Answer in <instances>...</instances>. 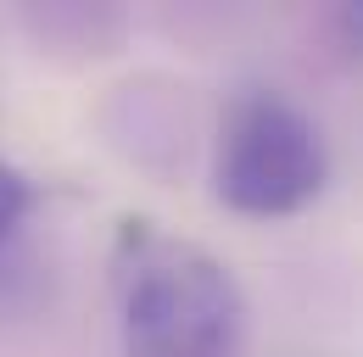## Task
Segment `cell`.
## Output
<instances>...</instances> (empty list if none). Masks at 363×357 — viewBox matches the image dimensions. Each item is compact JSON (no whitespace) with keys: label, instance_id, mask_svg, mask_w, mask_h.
<instances>
[{"label":"cell","instance_id":"obj_2","mask_svg":"<svg viewBox=\"0 0 363 357\" xmlns=\"http://www.w3.org/2000/svg\"><path fill=\"white\" fill-rule=\"evenodd\" d=\"M330 178V151L318 123L274 89L235 95L218 123L213 196L246 218H291L318 201Z\"/></svg>","mask_w":363,"mask_h":357},{"label":"cell","instance_id":"obj_1","mask_svg":"<svg viewBox=\"0 0 363 357\" xmlns=\"http://www.w3.org/2000/svg\"><path fill=\"white\" fill-rule=\"evenodd\" d=\"M112 302L123 357H240L246 346V296L229 263L151 218L118 223Z\"/></svg>","mask_w":363,"mask_h":357},{"label":"cell","instance_id":"obj_3","mask_svg":"<svg viewBox=\"0 0 363 357\" xmlns=\"http://www.w3.org/2000/svg\"><path fill=\"white\" fill-rule=\"evenodd\" d=\"M34 201H40L34 178L23 174V168H11V162H0V246H11V240L23 234Z\"/></svg>","mask_w":363,"mask_h":357}]
</instances>
